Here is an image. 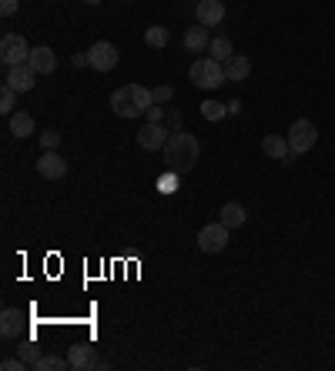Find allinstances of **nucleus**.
I'll return each mask as SVG.
<instances>
[{
  "label": "nucleus",
  "mask_w": 335,
  "mask_h": 371,
  "mask_svg": "<svg viewBox=\"0 0 335 371\" xmlns=\"http://www.w3.org/2000/svg\"><path fill=\"white\" fill-rule=\"evenodd\" d=\"M165 164L168 171H175V174H188L191 167H195V161L201 157V144L195 134L188 131H171V137H168L165 144Z\"/></svg>",
  "instance_id": "1"
},
{
  "label": "nucleus",
  "mask_w": 335,
  "mask_h": 371,
  "mask_svg": "<svg viewBox=\"0 0 335 371\" xmlns=\"http://www.w3.org/2000/svg\"><path fill=\"white\" fill-rule=\"evenodd\" d=\"M151 104H155V94L148 88H141V84H128V88H118L111 94V110L118 117H128V120L148 114Z\"/></svg>",
  "instance_id": "2"
},
{
  "label": "nucleus",
  "mask_w": 335,
  "mask_h": 371,
  "mask_svg": "<svg viewBox=\"0 0 335 371\" xmlns=\"http://www.w3.org/2000/svg\"><path fill=\"white\" fill-rule=\"evenodd\" d=\"M191 84L201 90H215L225 84V64L222 61H215V57H201V61H195L188 70Z\"/></svg>",
  "instance_id": "3"
},
{
  "label": "nucleus",
  "mask_w": 335,
  "mask_h": 371,
  "mask_svg": "<svg viewBox=\"0 0 335 371\" xmlns=\"http://www.w3.org/2000/svg\"><path fill=\"white\" fill-rule=\"evenodd\" d=\"M31 51L34 47H27V41H24L21 33H4V41H0V61H4V67L27 64Z\"/></svg>",
  "instance_id": "4"
},
{
  "label": "nucleus",
  "mask_w": 335,
  "mask_h": 371,
  "mask_svg": "<svg viewBox=\"0 0 335 371\" xmlns=\"http://www.w3.org/2000/svg\"><path fill=\"white\" fill-rule=\"evenodd\" d=\"M315 141H319V131H315V124L312 120H295L289 127V147L292 154H305V151H312Z\"/></svg>",
  "instance_id": "5"
},
{
  "label": "nucleus",
  "mask_w": 335,
  "mask_h": 371,
  "mask_svg": "<svg viewBox=\"0 0 335 371\" xmlns=\"http://www.w3.org/2000/svg\"><path fill=\"white\" fill-rule=\"evenodd\" d=\"M228 231H232V228H225L222 221H215V224H205V228L198 231V248H201L205 254L225 251V244H228Z\"/></svg>",
  "instance_id": "6"
},
{
  "label": "nucleus",
  "mask_w": 335,
  "mask_h": 371,
  "mask_svg": "<svg viewBox=\"0 0 335 371\" xmlns=\"http://www.w3.org/2000/svg\"><path fill=\"white\" fill-rule=\"evenodd\" d=\"M88 64L94 67V70H100V74L114 70V67H118V47L108 44V41H98V44L88 51Z\"/></svg>",
  "instance_id": "7"
},
{
  "label": "nucleus",
  "mask_w": 335,
  "mask_h": 371,
  "mask_svg": "<svg viewBox=\"0 0 335 371\" xmlns=\"http://www.w3.org/2000/svg\"><path fill=\"white\" fill-rule=\"evenodd\" d=\"M37 70H34L31 64H17V67H7V74H4V84L7 88H14L17 94H27V90L37 84Z\"/></svg>",
  "instance_id": "8"
},
{
  "label": "nucleus",
  "mask_w": 335,
  "mask_h": 371,
  "mask_svg": "<svg viewBox=\"0 0 335 371\" xmlns=\"http://www.w3.org/2000/svg\"><path fill=\"white\" fill-rule=\"evenodd\" d=\"M168 137H171V131H168L165 124H151L148 120L145 127L138 131V147H145V151H165Z\"/></svg>",
  "instance_id": "9"
},
{
  "label": "nucleus",
  "mask_w": 335,
  "mask_h": 371,
  "mask_svg": "<svg viewBox=\"0 0 335 371\" xmlns=\"http://www.w3.org/2000/svg\"><path fill=\"white\" fill-rule=\"evenodd\" d=\"M195 17H198L201 27H218L225 21V0H198Z\"/></svg>",
  "instance_id": "10"
},
{
  "label": "nucleus",
  "mask_w": 335,
  "mask_h": 371,
  "mask_svg": "<svg viewBox=\"0 0 335 371\" xmlns=\"http://www.w3.org/2000/svg\"><path fill=\"white\" fill-rule=\"evenodd\" d=\"M37 174L47 177V181H57V177L67 174V161L57 151H44L41 154V161H37Z\"/></svg>",
  "instance_id": "11"
},
{
  "label": "nucleus",
  "mask_w": 335,
  "mask_h": 371,
  "mask_svg": "<svg viewBox=\"0 0 335 371\" xmlns=\"http://www.w3.org/2000/svg\"><path fill=\"white\" fill-rule=\"evenodd\" d=\"M262 151H265L268 157L282 161V164H292V161H295V154H292L289 141H285L282 134H265V137H262Z\"/></svg>",
  "instance_id": "12"
},
{
  "label": "nucleus",
  "mask_w": 335,
  "mask_h": 371,
  "mask_svg": "<svg viewBox=\"0 0 335 371\" xmlns=\"http://www.w3.org/2000/svg\"><path fill=\"white\" fill-rule=\"evenodd\" d=\"M27 64H31L37 74H54V70H57V54L51 51V47H34Z\"/></svg>",
  "instance_id": "13"
},
{
  "label": "nucleus",
  "mask_w": 335,
  "mask_h": 371,
  "mask_svg": "<svg viewBox=\"0 0 335 371\" xmlns=\"http://www.w3.org/2000/svg\"><path fill=\"white\" fill-rule=\"evenodd\" d=\"M181 44H185V51H191V54H201V51H208L212 47V41H208V27H188L185 31V37H181Z\"/></svg>",
  "instance_id": "14"
},
{
  "label": "nucleus",
  "mask_w": 335,
  "mask_h": 371,
  "mask_svg": "<svg viewBox=\"0 0 335 371\" xmlns=\"http://www.w3.org/2000/svg\"><path fill=\"white\" fill-rule=\"evenodd\" d=\"M24 331V315L17 308H4V315H0V335L4 338H17Z\"/></svg>",
  "instance_id": "15"
},
{
  "label": "nucleus",
  "mask_w": 335,
  "mask_h": 371,
  "mask_svg": "<svg viewBox=\"0 0 335 371\" xmlns=\"http://www.w3.org/2000/svg\"><path fill=\"white\" fill-rule=\"evenodd\" d=\"M67 361H71V368H104V365L94 358V348H88V345H74L71 355H67Z\"/></svg>",
  "instance_id": "16"
},
{
  "label": "nucleus",
  "mask_w": 335,
  "mask_h": 371,
  "mask_svg": "<svg viewBox=\"0 0 335 371\" xmlns=\"http://www.w3.org/2000/svg\"><path fill=\"white\" fill-rule=\"evenodd\" d=\"M252 74V61L242 54H234L225 61V80H245V77Z\"/></svg>",
  "instance_id": "17"
},
{
  "label": "nucleus",
  "mask_w": 335,
  "mask_h": 371,
  "mask_svg": "<svg viewBox=\"0 0 335 371\" xmlns=\"http://www.w3.org/2000/svg\"><path fill=\"white\" fill-rule=\"evenodd\" d=\"M218 214H222V224H225V228H242V224H245V218H248L245 208H242L238 201H228V204H225Z\"/></svg>",
  "instance_id": "18"
},
{
  "label": "nucleus",
  "mask_w": 335,
  "mask_h": 371,
  "mask_svg": "<svg viewBox=\"0 0 335 371\" xmlns=\"http://www.w3.org/2000/svg\"><path fill=\"white\" fill-rule=\"evenodd\" d=\"M11 134L14 137H21V141L24 137H31L34 134V117L31 114H24V110L21 114H11Z\"/></svg>",
  "instance_id": "19"
},
{
  "label": "nucleus",
  "mask_w": 335,
  "mask_h": 371,
  "mask_svg": "<svg viewBox=\"0 0 335 371\" xmlns=\"http://www.w3.org/2000/svg\"><path fill=\"white\" fill-rule=\"evenodd\" d=\"M208 54L215 57V61H228V57H234V51H232V41H228V37H215L212 41V47H208Z\"/></svg>",
  "instance_id": "20"
},
{
  "label": "nucleus",
  "mask_w": 335,
  "mask_h": 371,
  "mask_svg": "<svg viewBox=\"0 0 335 371\" xmlns=\"http://www.w3.org/2000/svg\"><path fill=\"white\" fill-rule=\"evenodd\" d=\"M34 368L37 371H64V368H71V361L61 358V355H41V361H37Z\"/></svg>",
  "instance_id": "21"
},
{
  "label": "nucleus",
  "mask_w": 335,
  "mask_h": 371,
  "mask_svg": "<svg viewBox=\"0 0 335 371\" xmlns=\"http://www.w3.org/2000/svg\"><path fill=\"white\" fill-rule=\"evenodd\" d=\"M225 114H228V104H222V100H205V104H201V117L205 120H222Z\"/></svg>",
  "instance_id": "22"
},
{
  "label": "nucleus",
  "mask_w": 335,
  "mask_h": 371,
  "mask_svg": "<svg viewBox=\"0 0 335 371\" xmlns=\"http://www.w3.org/2000/svg\"><path fill=\"white\" fill-rule=\"evenodd\" d=\"M168 41H171L168 27H148L145 31V44L148 47H168Z\"/></svg>",
  "instance_id": "23"
},
{
  "label": "nucleus",
  "mask_w": 335,
  "mask_h": 371,
  "mask_svg": "<svg viewBox=\"0 0 335 371\" xmlns=\"http://www.w3.org/2000/svg\"><path fill=\"white\" fill-rule=\"evenodd\" d=\"M14 104H17V90L4 84V90H0V114H14Z\"/></svg>",
  "instance_id": "24"
},
{
  "label": "nucleus",
  "mask_w": 335,
  "mask_h": 371,
  "mask_svg": "<svg viewBox=\"0 0 335 371\" xmlns=\"http://www.w3.org/2000/svg\"><path fill=\"white\" fill-rule=\"evenodd\" d=\"M21 358L27 361V368H34V365L41 361V348H37V345H24V348H21Z\"/></svg>",
  "instance_id": "25"
},
{
  "label": "nucleus",
  "mask_w": 335,
  "mask_h": 371,
  "mask_svg": "<svg viewBox=\"0 0 335 371\" xmlns=\"http://www.w3.org/2000/svg\"><path fill=\"white\" fill-rule=\"evenodd\" d=\"M57 144H61V131H44L41 134V147H44V151H57Z\"/></svg>",
  "instance_id": "26"
},
{
  "label": "nucleus",
  "mask_w": 335,
  "mask_h": 371,
  "mask_svg": "<svg viewBox=\"0 0 335 371\" xmlns=\"http://www.w3.org/2000/svg\"><path fill=\"white\" fill-rule=\"evenodd\" d=\"M0 368H4V371H24V368H27V361H24V358H4V361H0Z\"/></svg>",
  "instance_id": "27"
},
{
  "label": "nucleus",
  "mask_w": 335,
  "mask_h": 371,
  "mask_svg": "<svg viewBox=\"0 0 335 371\" xmlns=\"http://www.w3.org/2000/svg\"><path fill=\"white\" fill-rule=\"evenodd\" d=\"M151 94H155V104H165V100H171V94H175V90L168 88V84H161V88H155Z\"/></svg>",
  "instance_id": "28"
},
{
  "label": "nucleus",
  "mask_w": 335,
  "mask_h": 371,
  "mask_svg": "<svg viewBox=\"0 0 335 371\" xmlns=\"http://www.w3.org/2000/svg\"><path fill=\"white\" fill-rule=\"evenodd\" d=\"M17 7H21L17 0H0V14H4V17H14V14H17Z\"/></svg>",
  "instance_id": "29"
},
{
  "label": "nucleus",
  "mask_w": 335,
  "mask_h": 371,
  "mask_svg": "<svg viewBox=\"0 0 335 371\" xmlns=\"http://www.w3.org/2000/svg\"><path fill=\"white\" fill-rule=\"evenodd\" d=\"M145 117L151 120V124H161V108H155V104H151V110H148Z\"/></svg>",
  "instance_id": "30"
},
{
  "label": "nucleus",
  "mask_w": 335,
  "mask_h": 371,
  "mask_svg": "<svg viewBox=\"0 0 335 371\" xmlns=\"http://www.w3.org/2000/svg\"><path fill=\"white\" fill-rule=\"evenodd\" d=\"M175 177H178V174H175V171H171V174H168L165 181H161V191H175Z\"/></svg>",
  "instance_id": "31"
},
{
  "label": "nucleus",
  "mask_w": 335,
  "mask_h": 371,
  "mask_svg": "<svg viewBox=\"0 0 335 371\" xmlns=\"http://www.w3.org/2000/svg\"><path fill=\"white\" fill-rule=\"evenodd\" d=\"M74 67H91L88 64V51H84V54H74Z\"/></svg>",
  "instance_id": "32"
},
{
  "label": "nucleus",
  "mask_w": 335,
  "mask_h": 371,
  "mask_svg": "<svg viewBox=\"0 0 335 371\" xmlns=\"http://www.w3.org/2000/svg\"><path fill=\"white\" fill-rule=\"evenodd\" d=\"M84 4H100V0H84Z\"/></svg>",
  "instance_id": "33"
}]
</instances>
